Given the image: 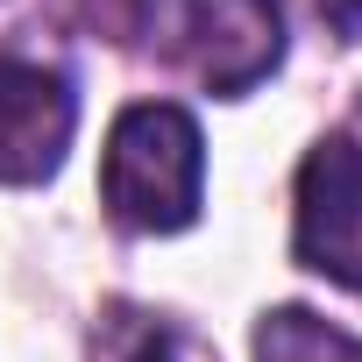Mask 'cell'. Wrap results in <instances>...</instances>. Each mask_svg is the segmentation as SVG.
Listing matches in <instances>:
<instances>
[{
	"label": "cell",
	"mask_w": 362,
	"mask_h": 362,
	"mask_svg": "<svg viewBox=\"0 0 362 362\" xmlns=\"http://www.w3.org/2000/svg\"><path fill=\"white\" fill-rule=\"evenodd\" d=\"M100 199L128 235H177L206 199V142L177 100H135L107 128Z\"/></svg>",
	"instance_id": "obj_1"
},
{
	"label": "cell",
	"mask_w": 362,
	"mask_h": 362,
	"mask_svg": "<svg viewBox=\"0 0 362 362\" xmlns=\"http://www.w3.org/2000/svg\"><path fill=\"white\" fill-rule=\"evenodd\" d=\"M156 29L170 36V57L221 100H242L284 64L277 0H163Z\"/></svg>",
	"instance_id": "obj_2"
},
{
	"label": "cell",
	"mask_w": 362,
	"mask_h": 362,
	"mask_svg": "<svg viewBox=\"0 0 362 362\" xmlns=\"http://www.w3.org/2000/svg\"><path fill=\"white\" fill-rule=\"evenodd\" d=\"M291 256L348 291H362V142L327 135L298 163V206H291Z\"/></svg>",
	"instance_id": "obj_3"
},
{
	"label": "cell",
	"mask_w": 362,
	"mask_h": 362,
	"mask_svg": "<svg viewBox=\"0 0 362 362\" xmlns=\"http://www.w3.org/2000/svg\"><path fill=\"white\" fill-rule=\"evenodd\" d=\"M78 135V93L43 57H0V185L57 177Z\"/></svg>",
	"instance_id": "obj_4"
},
{
	"label": "cell",
	"mask_w": 362,
	"mask_h": 362,
	"mask_svg": "<svg viewBox=\"0 0 362 362\" xmlns=\"http://www.w3.org/2000/svg\"><path fill=\"white\" fill-rule=\"evenodd\" d=\"M93 362H214V355L163 313L107 305V320L93 327Z\"/></svg>",
	"instance_id": "obj_5"
},
{
	"label": "cell",
	"mask_w": 362,
	"mask_h": 362,
	"mask_svg": "<svg viewBox=\"0 0 362 362\" xmlns=\"http://www.w3.org/2000/svg\"><path fill=\"white\" fill-rule=\"evenodd\" d=\"M256 362H362V341L305 305H277L256 320Z\"/></svg>",
	"instance_id": "obj_6"
},
{
	"label": "cell",
	"mask_w": 362,
	"mask_h": 362,
	"mask_svg": "<svg viewBox=\"0 0 362 362\" xmlns=\"http://www.w3.org/2000/svg\"><path fill=\"white\" fill-rule=\"evenodd\" d=\"M320 15H327L348 43H362V0H320Z\"/></svg>",
	"instance_id": "obj_7"
}]
</instances>
